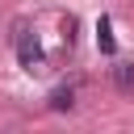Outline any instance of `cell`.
Wrapping results in <instances>:
<instances>
[{
	"mask_svg": "<svg viewBox=\"0 0 134 134\" xmlns=\"http://www.w3.org/2000/svg\"><path fill=\"white\" fill-rule=\"evenodd\" d=\"M71 105H75V88H71V84H67V88H54V96H50V109H54V113H67Z\"/></svg>",
	"mask_w": 134,
	"mask_h": 134,
	"instance_id": "3",
	"label": "cell"
},
{
	"mask_svg": "<svg viewBox=\"0 0 134 134\" xmlns=\"http://www.w3.org/2000/svg\"><path fill=\"white\" fill-rule=\"evenodd\" d=\"M113 84L117 88H134V63H113Z\"/></svg>",
	"mask_w": 134,
	"mask_h": 134,
	"instance_id": "4",
	"label": "cell"
},
{
	"mask_svg": "<svg viewBox=\"0 0 134 134\" xmlns=\"http://www.w3.org/2000/svg\"><path fill=\"white\" fill-rule=\"evenodd\" d=\"M17 50H21V63H25V67H34V63L42 59V50H38V42H29L21 25H17Z\"/></svg>",
	"mask_w": 134,
	"mask_h": 134,
	"instance_id": "1",
	"label": "cell"
},
{
	"mask_svg": "<svg viewBox=\"0 0 134 134\" xmlns=\"http://www.w3.org/2000/svg\"><path fill=\"white\" fill-rule=\"evenodd\" d=\"M96 46H100L105 54H113V50H117V42H113V21H109V17H100V21H96Z\"/></svg>",
	"mask_w": 134,
	"mask_h": 134,
	"instance_id": "2",
	"label": "cell"
}]
</instances>
